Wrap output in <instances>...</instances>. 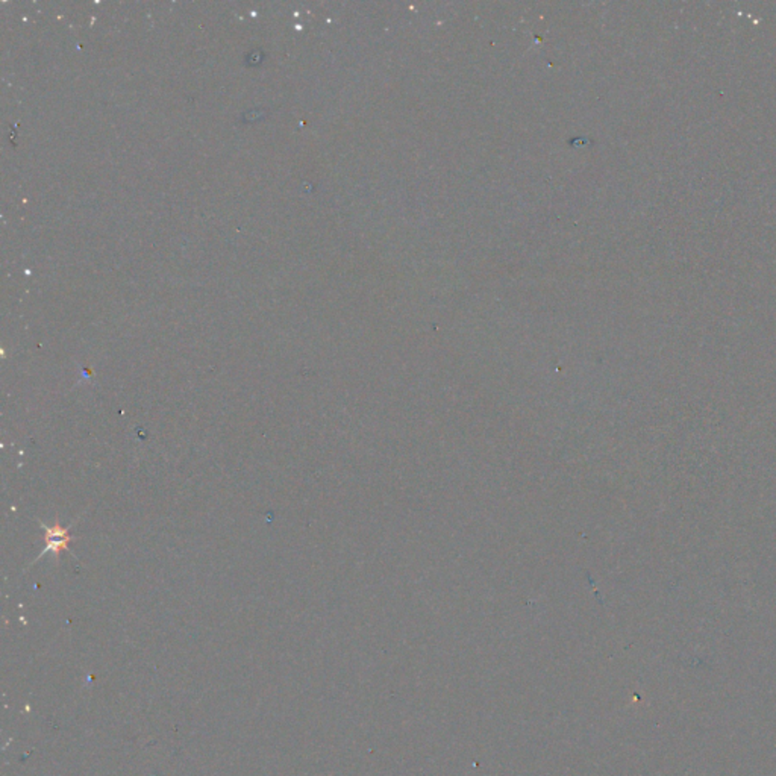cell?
<instances>
[{
  "label": "cell",
  "mask_w": 776,
  "mask_h": 776,
  "mask_svg": "<svg viewBox=\"0 0 776 776\" xmlns=\"http://www.w3.org/2000/svg\"><path fill=\"white\" fill-rule=\"evenodd\" d=\"M41 526L44 529L46 547H44V550L41 552V554L37 557V560H40L46 554H52L55 557V560H60L61 550H68V545L75 540V538L70 537V528H72V525L67 526V528H63L60 525V520L56 519L53 526H46L44 523H41Z\"/></svg>",
  "instance_id": "obj_1"
}]
</instances>
